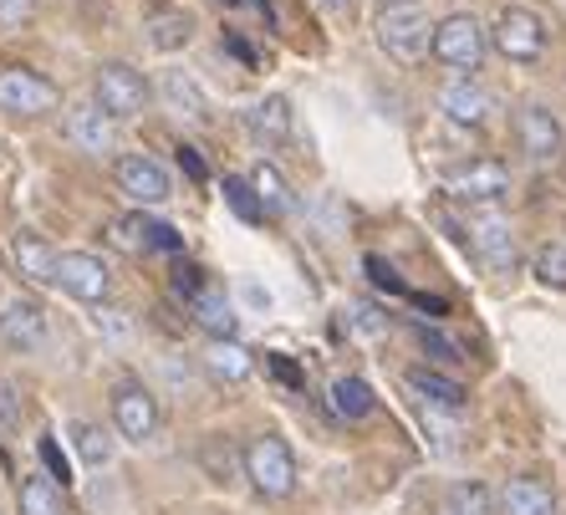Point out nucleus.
Listing matches in <instances>:
<instances>
[{
    "label": "nucleus",
    "instance_id": "393cba45",
    "mask_svg": "<svg viewBox=\"0 0 566 515\" xmlns=\"http://www.w3.org/2000/svg\"><path fill=\"white\" fill-rule=\"evenodd\" d=\"M251 189H255V199H261L265 220H271V214H291V210H296V199H291V185L281 179L276 164H255V169H251Z\"/></svg>",
    "mask_w": 566,
    "mask_h": 515
},
{
    "label": "nucleus",
    "instance_id": "4468645a",
    "mask_svg": "<svg viewBox=\"0 0 566 515\" xmlns=\"http://www.w3.org/2000/svg\"><path fill=\"white\" fill-rule=\"evenodd\" d=\"M107 240L128 255H144V251L179 255V230L158 225V220H148V214H123V220H113V225H107Z\"/></svg>",
    "mask_w": 566,
    "mask_h": 515
},
{
    "label": "nucleus",
    "instance_id": "423d86ee",
    "mask_svg": "<svg viewBox=\"0 0 566 515\" xmlns=\"http://www.w3.org/2000/svg\"><path fill=\"white\" fill-rule=\"evenodd\" d=\"M62 93H56L52 77H41L31 66H0V113L6 118H41V113H56Z\"/></svg>",
    "mask_w": 566,
    "mask_h": 515
},
{
    "label": "nucleus",
    "instance_id": "72a5a7b5",
    "mask_svg": "<svg viewBox=\"0 0 566 515\" xmlns=\"http://www.w3.org/2000/svg\"><path fill=\"white\" fill-rule=\"evenodd\" d=\"M21 429V393L11 378H0V439H11Z\"/></svg>",
    "mask_w": 566,
    "mask_h": 515
},
{
    "label": "nucleus",
    "instance_id": "f3484780",
    "mask_svg": "<svg viewBox=\"0 0 566 515\" xmlns=\"http://www.w3.org/2000/svg\"><path fill=\"white\" fill-rule=\"evenodd\" d=\"M158 97H164V113H174L179 123H205V118H210V97H205V87H199L189 72H179V66H169V72H164Z\"/></svg>",
    "mask_w": 566,
    "mask_h": 515
},
{
    "label": "nucleus",
    "instance_id": "7ed1b4c3",
    "mask_svg": "<svg viewBox=\"0 0 566 515\" xmlns=\"http://www.w3.org/2000/svg\"><path fill=\"white\" fill-rule=\"evenodd\" d=\"M429 52H434L439 66L470 77V72H480V62H485V27H480L474 15H464V11L444 15V21H434V41H429Z\"/></svg>",
    "mask_w": 566,
    "mask_h": 515
},
{
    "label": "nucleus",
    "instance_id": "2f4dec72",
    "mask_svg": "<svg viewBox=\"0 0 566 515\" xmlns=\"http://www.w3.org/2000/svg\"><path fill=\"white\" fill-rule=\"evenodd\" d=\"M536 281L552 291H566V245L562 240H546L536 251Z\"/></svg>",
    "mask_w": 566,
    "mask_h": 515
},
{
    "label": "nucleus",
    "instance_id": "bb28decb",
    "mask_svg": "<svg viewBox=\"0 0 566 515\" xmlns=\"http://www.w3.org/2000/svg\"><path fill=\"white\" fill-rule=\"evenodd\" d=\"M332 409H337V419H347V423H363L373 409H378V398H373V388L363 383V378H337L332 383Z\"/></svg>",
    "mask_w": 566,
    "mask_h": 515
},
{
    "label": "nucleus",
    "instance_id": "b1692460",
    "mask_svg": "<svg viewBox=\"0 0 566 515\" xmlns=\"http://www.w3.org/2000/svg\"><path fill=\"white\" fill-rule=\"evenodd\" d=\"M66 439H72V454H77V464H107L113 460V450H118V444H113V434H107L103 423H93V419H77L72 423V429H66Z\"/></svg>",
    "mask_w": 566,
    "mask_h": 515
},
{
    "label": "nucleus",
    "instance_id": "f257e3e1",
    "mask_svg": "<svg viewBox=\"0 0 566 515\" xmlns=\"http://www.w3.org/2000/svg\"><path fill=\"white\" fill-rule=\"evenodd\" d=\"M429 41H434V21L423 11L419 0H398V6H382L378 15V46L394 62L413 66L423 52H429Z\"/></svg>",
    "mask_w": 566,
    "mask_h": 515
},
{
    "label": "nucleus",
    "instance_id": "79ce46f5",
    "mask_svg": "<svg viewBox=\"0 0 566 515\" xmlns=\"http://www.w3.org/2000/svg\"><path fill=\"white\" fill-rule=\"evenodd\" d=\"M316 6H327V11H343L347 0H316Z\"/></svg>",
    "mask_w": 566,
    "mask_h": 515
},
{
    "label": "nucleus",
    "instance_id": "4be33fe9",
    "mask_svg": "<svg viewBox=\"0 0 566 515\" xmlns=\"http://www.w3.org/2000/svg\"><path fill=\"white\" fill-rule=\"evenodd\" d=\"M403 383H409V393H419L429 409H444V413H460V409H464V388L454 383V378H444V372L413 368Z\"/></svg>",
    "mask_w": 566,
    "mask_h": 515
},
{
    "label": "nucleus",
    "instance_id": "ddd939ff",
    "mask_svg": "<svg viewBox=\"0 0 566 515\" xmlns=\"http://www.w3.org/2000/svg\"><path fill=\"white\" fill-rule=\"evenodd\" d=\"M439 113H444L454 128H485L490 113H495V97L474 77H454L439 87Z\"/></svg>",
    "mask_w": 566,
    "mask_h": 515
},
{
    "label": "nucleus",
    "instance_id": "58836bf2",
    "mask_svg": "<svg viewBox=\"0 0 566 515\" xmlns=\"http://www.w3.org/2000/svg\"><path fill=\"white\" fill-rule=\"evenodd\" d=\"M271 372H276L281 383H291V388H302V368H296V362H291L286 353H271Z\"/></svg>",
    "mask_w": 566,
    "mask_h": 515
},
{
    "label": "nucleus",
    "instance_id": "ea45409f",
    "mask_svg": "<svg viewBox=\"0 0 566 515\" xmlns=\"http://www.w3.org/2000/svg\"><path fill=\"white\" fill-rule=\"evenodd\" d=\"M179 164H185V169H189V179H195V185H205V174H210V169L199 164V154H195V148H179Z\"/></svg>",
    "mask_w": 566,
    "mask_h": 515
},
{
    "label": "nucleus",
    "instance_id": "dca6fc26",
    "mask_svg": "<svg viewBox=\"0 0 566 515\" xmlns=\"http://www.w3.org/2000/svg\"><path fill=\"white\" fill-rule=\"evenodd\" d=\"M0 343L15 347V353H36L41 343H46V312H41V302H6V312H0Z\"/></svg>",
    "mask_w": 566,
    "mask_h": 515
},
{
    "label": "nucleus",
    "instance_id": "c756f323",
    "mask_svg": "<svg viewBox=\"0 0 566 515\" xmlns=\"http://www.w3.org/2000/svg\"><path fill=\"white\" fill-rule=\"evenodd\" d=\"M449 515H501V501L480 480H460V485L449 490Z\"/></svg>",
    "mask_w": 566,
    "mask_h": 515
},
{
    "label": "nucleus",
    "instance_id": "a878e982",
    "mask_svg": "<svg viewBox=\"0 0 566 515\" xmlns=\"http://www.w3.org/2000/svg\"><path fill=\"white\" fill-rule=\"evenodd\" d=\"M15 505H21V515H66L62 485H56V480H46V475H27V480H21Z\"/></svg>",
    "mask_w": 566,
    "mask_h": 515
},
{
    "label": "nucleus",
    "instance_id": "5701e85b",
    "mask_svg": "<svg viewBox=\"0 0 566 515\" xmlns=\"http://www.w3.org/2000/svg\"><path fill=\"white\" fill-rule=\"evenodd\" d=\"M189 306H195V322L210 332V337H235L240 317H235V306H230V296H224L220 286H205Z\"/></svg>",
    "mask_w": 566,
    "mask_h": 515
},
{
    "label": "nucleus",
    "instance_id": "aec40b11",
    "mask_svg": "<svg viewBox=\"0 0 566 515\" xmlns=\"http://www.w3.org/2000/svg\"><path fill=\"white\" fill-rule=\"evenodd\" d=\"M501 511L505 515H556V490L546 485V480L515 475V480H505V490H501Z\"/></svg>",
    "mask_w": 566,
    "mask_h": 515
},
{
    "label": "nucleus",
    "instance_id": "e433bc0d",
    "mask_svg": "<svg viewBox=\"0 0 566 515\" xmlns=\"http://www.w3.org/2000/svg\"><path fill=\"white\" fill-rule=\"evenodd\" d=\"M36 11V0H0V31H21Z\"/></svg>",
    "mask_w": 566,
    "mask_h": 515
},
{
    "label": "nucleus",
    "instance_id": "f03ea898",
    "mask_svg": "<svg viewBox=\"0 0 566 515\" xmlns=\"http://www.w3.org/2000/svg\"><path fill=\"white\" fill-rule=\"evenodd\" d=\"M148 97H154V87H148V77L138 72L133 62H107L97 66V82H93V103L103 107L113 123H133L138 113L148 107Z\"/></svg>",
    "mask_w": 566,
    "mask_h": 515
},
{
    "label": "nucleus",
    "instance_id": "c9c22d12",
    "mask_svg": "<svg viewBox=\"0 0 566 515\" xmlns=\"http://www.w3.org/2000/svg\"><path fill=\"white\" fill-rule=\"evenodd\" d=\"M36 454H41V460H46V480H56V485H66V480H72V464L62 460V450H56V439H46V434H41Z\"/></svg>",
    "mask_w": 566,
    "mask_h": 515
},
{
    "label": "nucleus",
    "instance_id": "a211bd4d",
    "mask_svg": "<svg viewBox=\"0 0 566 515\" xmlns=\"http://www.w3.org/2000/svg\"><path fill=\"white\" fill-rule=\"evenodd\" d=\"M11 251H15V265H21V276L27 281H36V286H56V251L46 245L41 230H15Z\"/></svg>",
    "mask_w": 566,
    "mask_h": 515
},
{
    "label": "nucleus",
    "instance_id": "f704fd0d",
    "mask_svg": "<svg viewBox=\"0 0 566 515\" xmlns=\"http://www.w3.org/2000/svg\"><path fill=\"white\" fill-rule=\"evenodd\" d=\"M205 286H210V281H205V271H199V265H189L185 255H179V265H174V291L195 302V296H199V291H205Z\"/></svg>",
    "mask_w": 566,
    "mask_h": 515
},
{
    "label": "nucleus",
    "instance_id": "0eeeda50",
    "mask_svg": "<svg viewBox=\"0 0 566 515\" xmlns=\"http://www.w3.org/2000/svg\"><path fill=\"white\" fill-rule=\"evenodd\" d=\"M107 409H113V429L128 444H148L158 434V398L138 378H118L113 393H107Z\"/></svg>",
    "mask_w": 566,
    "mask_h": 515
},
{
    "label": "nucleus",
    "instance_id": "9d476101",
    "mask_svg": "<svg viewBox=\"0 0 566 515\" xmlns=\"http://www.w3.org/2000/svg\"><path fill=\"white\" fill-rule=\"evenodd\" d=\"M515 144H521V154H526L531 164H552V159H562L566 133H562V123H556L552 107L526 103L521 113H515Z\"/></svg>",
    "mask_w": 566,
    "mask_h": 515
},
{
    "label": "nucleus",
    "instance_id": "7c9ffc66",
    "mask_svg": "<svg viewBox=\"0 0 566 515\" xmlns=\"http://www.w3.org/2000/svg\"><path fill=\"white\" fill-rule=\"evenodd\" d=\"M224 204L240 214V220H251V225H265V210H261V199H255L251 179H240V174H230L224 179Z\"/></svg>",
    "mask_w": 566,
    "mask_h": 515
},
{
    "label": "nucleus",
    "instance_id": "37998d69",
    "mask_svg": "<svg viewBox=\"0 0 566 515\" xmlns=\"http://www.w3.org/2000/svg\"><path fill=\"white\" fill-rule=\"evenodd\" d=\"M214 6H224V11H235V6H240V0H214Z\"/></svg>",
    "mask_w": 566,
    "mask_h": 515
},
{
    "label": "nucleus",
    "instance_id": "9b49d317",
    "mask_svg": "<svg viewBox=\"0 0 566 515\" xmlns=\"http://www.w3.org/2000/svg\"><path fill=\"white\" fill-rule=\"evenodd\" d=\"M62 138L72 148H82V154L103 159V154H113V144H118V123L107 118L97 103H77L72 113H62Z\"/></svg>",
    "mask_w": 566,
    "mask_h": 515
},
{
    "label": "nucleus",
    "instance_id": "6ab92c4d",
    "mask_svg": "<svg viewBox=\"0 0 566 515\" xmlns=\"http://www.w3.org/2000/svg\"><path fill=\"white\" fill-rule=\"evenodd\" d=\"M251 133L261 138V144H271V148L291 144V133H296V113H291V97H281V93L261 97V103L251 107Z\"/></svg>",
    "mask_w": 566,
    "mask_h": 515
},
{
    "label": "nucleus",
    "instance_id": "473e14b6",
    "mask_svg": "<svg viewBox=\"0 0 566 515\" xmlns=\"http://www.w3.org/2000/svg\"><path fill=\"white\" fill-rule=\"evenodd\" d=\"M413 337H419V347L429 357H434V362H464V353L454 343H449L444 332H434V327H413Z\"/></svg>",
    "mask_w": 566,
    "mask_h": 515
},
{
    "label": "nucleus",
    "instance_id": "412c9836",
    "mask_svg": "<svg viewBox=\"0 0 566 515\" xmlns=\"http://www.w3.org/2000/svg\"><path fill=\"white\" fill-rule=\"evenodd\" d=\"M205 368H210L220 383H245L255 368V357L245 353V343H235V337H210V343H205Z\"/></svg>",
    "mask_w": 566,
    "mask_h": 515
},
{
    "label": "nucleus",
    "instance_id": "1a4fd4ad",
    "mask_svg": "<svg viewBox=\"0 0 566 515\" xmlns=\"http://www.w3.org/2000/svg\"><path fill=\"white\" fill-rule=\"evenodd\" d=\"M56 286L82 306H97L113 291V276H107V265L97 261L93 251H66L56 255Z\"/></svg>",
    "mask_w": 566,
    "mask_h": 515
},
{
    "label": "nucleus",
    "instance_id": "39448f33",
    "mask_svg": "<svg viewBox=\"0 0 566 515\" xmlns=\"http://www.w3.org/2000/svg\"><path fill=\"white\" fill-rule=\"evenodd\" d=\"M490 46L515 66L541 62V52H546V21L536 11H526V6H505L495 15V27H490Z\"/></svg>",
    "mask_w": 566,
    "mask_h": 515
},
{
    "label": "nucleus",
    "instance_id": "6e6552de",
    "mask_svg": "<svg viewBox=\"0 0 566 515\" xmlns=\"http://www.w3.org/2000/svg\"><path fill=\"white\" fill-rule=\"evenodd\" d=\"M113 179H118V189L133 199V204H169L174 195V179L164 164H154L148 154H123L118 164H113Z\"/></svg>",
    "mask_w": 566,
    "mask_h": 515
},
{
    "label": "nucleus",
    "instance_id": "cd10ccee",
    "mask_svg": "<svg viewBox=\"0 0 566 515\" xmlns=\"http://www.w3.org/2000/svg\"><path fill=\"white\" fill-rule=\"evenodd\" d=\"M199 464L214 475V485H235V475L245 470V454H235V444L224 434L205 439V450H199Z\"/></svg>",
    "mask_w": 566,
    "mask_h": 515
},
{
    "label": "nucleus",
    "instance_id": "2eb2a0df",
    "mask_svg": "<svg viewBox=\"0 0 566 515\" xmlns=\"http://www.w3.org/2000/svg\"><path fill=\"white\" fill-rule=\"evenodd\" d=\"M470 245L490 271H515V235H511V225H505V214H495V210L474 214L470 220Z\"/></svg>",
    "mask_w": 566,
    "mask_h": 515
},
{
    "label": "nucleus",
    "instance_id": "a19ab883",
    "mask_svg": "<svg viewBox=\"0 0 566 515\" xmlns=\"http://www.w3.org/2000/svg\"><path fill=\"white\" fill-rule=\"evenodd\" d=\"M357 322H363L368 332H382V312H373V306H363V312H357Z\"/></svg>",
    "mask_w": 566,
    "mask_h": 515
},
{
    "label": "nucleus",
    "instance_id": "f8f14e48",
    "mask_svg": "<svg viewBox=\"0 0 566 515\" xmlns=\"http://www.w3.org/2000/svg\"><path fill=\"white\" fill-rule=\"evenodd\" d=\"M505 189H511V169L495 159H474L444 179V195L464 199V204H490V199H501Z\"/></svg>",
    "mask_w": 566,
    "mask_h": 515
},
{
    "label": "nucleus",
    "instance_id": "c85d7f7f",
    "mask_svg": "<svg viewBox=\"0 0 566 515\" xmlns=\"http://www.w3.org/2000/svg\"><path fill=\"white\" fill-rule=\"evenodd\" d=\"M148 41H154L158 52H179L195 41V15L189 11H169V15H154L148 21Z\"/></svg>",
    "mask_w": 566,
    "mask_h": 515
},
{
    "label": "nucleus",
    "instance_id": "4c0bfd02",
    "mask_svg": "<svg viewBox=\"0 0 566 515\" xmlns=\"http://www.w3.org/2000/svg\"><path fill=\"white\" fill-rule=\"evenodd\" d=\"M363 265H368V276H373V281H378V286H382V291H409V286H403V281H398V276H394V265L382 261V255H368V261H363Z\"/></svg>",
    "mask_w": 566,
    "mask_h": 515
},
{
    "label": "nucleus",
    "instance_id": "20e7f679",
    "mask_svg": "<svg viewBox=\"0 0 566 515\" xmlns=\"http://www.w3.org/2000/svg\"><path fill=\"white\" fill-rule=\"evenodd\" d=\"M245 475H251V485L265 501H286L296 490V454H291V444L281 434H261L245 450Z\"/></svg>",
    "mask_w": 566,
    "mask_h": 515
}]
</instances>
